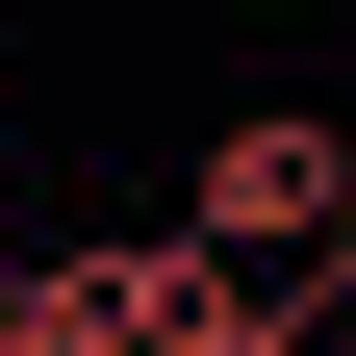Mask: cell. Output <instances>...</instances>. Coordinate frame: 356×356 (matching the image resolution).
<instances>
[{"label": "cell", "mask_w": 356, "mask_h": 356, "mask_svg": "<svg viewBox=\"0 0 356 356\" xmlns=\"http://www.w3.org/2000/svg\"><path fill=\"white\" fill-rule=\"evenodd\" d=\"M178 229H229L254 280H305V305H331V280H356V127H331V102L204 127V153H178Z\"/></svg>", "instance_id": "cell-1"}, {"label": "cell", "mask_w": 356, "mask_h": 356, "mask_svg": "<svg viewBox=\"0 0 356 356\" xmlns=\"http://www.w3.org/2000/svg\"><path fill=\"white\" fill-rule=\"evenodd\" d=\"M0 331H26V254H0Z\"/></svg>", "instance_id": "cell-2"}, {"label": "cell", "mask_w": 356, "mask_h": 356, "mask_svg": "<svg viewBox=\"0 0 356 356\" xmlns=\"http://www.w3.org/2000/svg\"><path fill=\"white\" fill-rule=\"evenodd\" d=\"M229 356H305V331H229Z\"/></svg>", "instance_id": "cell-3"}]
</instances>
